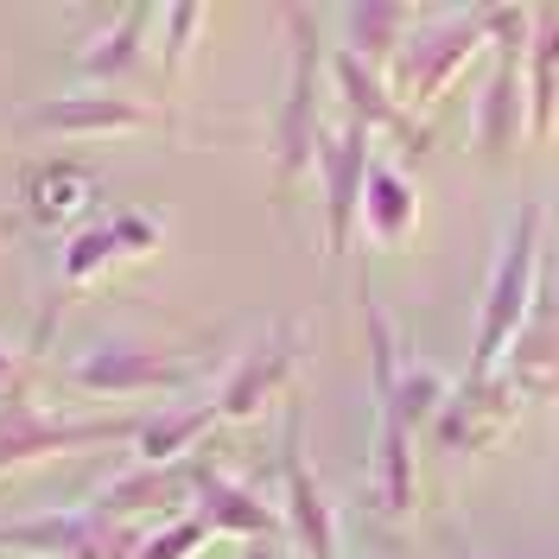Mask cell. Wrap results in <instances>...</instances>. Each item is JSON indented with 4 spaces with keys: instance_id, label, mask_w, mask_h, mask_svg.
<instances>
[{
    "instance_id": "obj_1",
    "label": "cell",
    "mask_w": 559,
    "mask_h": 559,
    "mask_svg": "<svg viewBox=\"0 0 559 559\" xmlns=\"http://www.w3.org/2000/svg\"><path fill=\"white\" fill-rule=\"evenodd\" d=\"M210 349H159V344H90L64 369V388L96 401H140V394H185L210 376Z\"/></svg>"
},
{
    "instance_id": "obj_2",
    "label": "cell",
    "mask_w": 559,
    "mask_h": 559,
    "mask_svg": "<svg viewBox=\"0 0 559 559\" xmlns=\"http://www.w3.org/2000/svg\"><path fill=\"white\" fill-rule=\"evenodd\" d=\"M146 414H103V419H58L45 414L33 394H7L0 401V477L45 464L58 452H96V445H134Z\"/></svg>"
},
{
    "instance_id": "obj_3",
    "label": "cell",
    "mask_w": 559,
    "mask_h": 559,
    "mask_svg": "<svg viewBox=\"0 0 559 559\" xmlns=\"http://www.w3.org/2000/svg\"><path fill=\"white\" fill-rule=\"evenodd\" d=\"M534 254H540V204H527L502 242V261L489 274V299H484V324H477V356H471V382H484L496 369V356L522 337L527 306H534Z\"/></svg>"
},
{
    "instance_id": "obj_4",
    "label": "cell",
    "mask_w": 559,
    "mask_h": 559,
    "mask_svg": "<svg viewBox=\"0 0 559 559\" xmlns=\"http://www.w3.org/2000/svg\"><path fill=\"white\" fill-rule=\"evenodd\" d=\"M20 121L45 140H121V134H159L173 128L166 108L140 103L128 90H70V96H38L20 108Z\"/></svg>"
},
{
    "instance_id": "obj_5",
    "label": "cell",
    "mask_w": 559,
    "mask_h": 559,
    "mask_svg": "<svg viewBox=\"0 0 559 559\" xmlns=\"http://www.w3.org/2000/svg\"><path fill=\"white\" fill-rule=\"evenodd\" d=\"M318 20L306 7L286 13V33H293V76H286V103L274 115V146H280V178H299L318 159V140H324V121H318V83H324V45L312 33Z\"/></svg>"
},
{
    "instance_id": "obj_6",
    "label": "cell",
    "mask_w": 559,
    "mask_h": 559,
    "mask_svg": "<svg viewBox=\"0 0 559 559\" xmlns=\"http://www.w3.org/2000/svg\"><path fill=\"white\" fill-rule=\"evenodd\" d=\"M419 33H407V45L394 51V90L401 103H432L452 70L484 45L489 13H445V20H414Z\"/></svg>"
},
{
    "instance_id": "obj_7",
    "label": "cell",
    "mask_w": 559,
    "mask_h": 559,
    "mask_svg": "<svg viewBox=\"0 0 559 559\" xmlns=\"http://www.w3.org/2000/svg\"><path fill=\"white\" fill-rule=\"evenodd\" d=\"M0 547L33 554V559H134L140 534L96 515L90 502H76V509H58V515H33V522L0 527Z\"/></svg>"
},
{
    "instance_id": "obj_8",
    "label": "cell",
    "mask_w": 559,
    "mask_h": 559,
    "mask_svg": "<svg viewBox=\"0 0 559 559\" xmlns=\"http://www.w3.org/2000/svg\"><path fill=\"white\" fill-rule=\"evenodd\" d=\"M159 248H166V223H159L153 210H115V216L76 229L64 242L58 286H64V293H83V286H96L103 274H115L121 261H146V254H159Z\"/></svg>"
},
{
    "instance_id": "obj_9",
    "label": "cell",
    "mask_w": 559,
    "mask_h": 559,
    "mask_svg": "<svg viewBox=\"0 0 559 559\" xmlns=\"http://www.w3.org/2000/svg\"><path fill=\"white\" fill-rule=\"evenodd\" d=\"M299 356H306L299 324H280L261 344H248L242 356L229 362L223 388L210 394V401H216V419H223V426H242V419H254L261 407H274L280 394H286V382H293V369H299Z\"/></svg>"
},
{
    "instance_id": "obj_10",
    "label": "cell",
    "mask_w": 559,
    "mask_h": 559,
    "mask_svg": "<svg viewBox=\"0 0 559 559\" xmlns=\"http://www.w3.org/2000/svg\"><path fill=\"white\" fill-rule=\"evenodd\" d=\"M318 178H324V248L331 254H344L349 229L362 223V185H369V128H356V121H344V128H324V140H318Z\"/></svg>"
},
{
    "instance_id": "obj_11",
    "label": "cell",
    "mask_w": 559,
    "mask_h": 559,
    "mask_svg": "<svg viewBox=\"0 0 559 559\" xmlns=\"http://www.w3.org/2000/svg\"><path fill=\"white\" fill-rule=\"evenodd\" d=\"M280 489H286L280 522H286V534H293V554L299 559H337L331 502H324L312 464H306V426H299V414H286V439H280Z\"/></svg>"
},
{
    "instance_id": "obj_12",
    "label": "cell",
    "mask_w": 559,
    "mask_h": 559,
    "mask_svg": "<svg viewBox=\"0 0 559 559\" xmlns=\"http://www.w3.org/2000/svg\"><path fill=\"white\" fill-rule=\"evenodd\" d=\"M191 515L210 534H229V540H274L280 527H286L267 496H254L248 484L210 471V457H204V471H198V484H191Z\"/></svg>"
},
{
    "instance_id": "obj_13",
    "label": "cell",
    "mask_w": 559,
    "mask_h": 559,
    "mask_svg": "<svg viewBox=\"0 0 559 559\" xmlns=\"http://www.w3.org/2000/svg\"><path fill=\"white\" fill-rule=\"evenodd\" d=\"M90 204H96V173H90L83 159L51 153V159H33V166L20 173V210H26L33 229H64V223H76Z\"/></svg>"
},
{
    "instance_id": "obj_14",
    "label": "cell",
    "mask_w": 559,
    "mask_h": 559,
    "mask_svg": "<svg viewBox=\"0 0 559 559\" xmlns=\"http://www.w3.org/2000/svg\"><path fill=\"white\" fill-rule=\"evenodd\" d=\"M198 471H204V457H191V464H128L115 484H103L90 496V509L108 515V522H134L140 509H166V502H185L191 509V484H198Z\"/></svg>"
},
{
    "instance_id": "obj_15",
    "label": "cell",
    "mask_w": 559,
    "mask_h": 559,
    "mask_svg": "<svg viewBox=\"0 0 559 559\" xmlns=\"http://www.w3.org/2000/svg\"><path fill=\"white\" fill-rule=\"evenodd\" d=\"M159 26V7H128L108 33H96L83 51H76V76L90 90H121V76L146 58V33Z\"/></svg>"
},
{
    "instance_id": "obj_16",
    "label": "cell",
    "mask_w": 559,
    "mask_h": 559,
    "mask_svg": "<svg viewBox=\"0 0 559 559\" xmlns=\"http://www.w3.org/2000/svg\"><path fill=\"white\" fill-rule=\"evenodd\" d=\"M216 401H191V407H166V414H146L134 439V464H191L204 457V439L216 432Z\"/></svg>"
},
{
    "instance_id": "obj_17",
    "label": "cell",
    "mask_w": 559,
    "mask_h": 559,
    "mask_svg": "<svg viewBox=\"0 0 559 559\" xmlns=\"http://www.w3.org/2000/svg\"><path fill=\"white\" fill-rule=\"evenodd\" d=\"M414 20L419 13H407V7H344V45L337 51H349L356 64H369V70H382L407 45Z\"/></svg>"
},
{
    "instance_id": "obj_18",
    "label": "cell",
    "mask_w": 559,
    "mask_h": 559,
    "mask_svg": "<svg viewBox=\"0 0 559 559\" xmlns=\"http://www.w3.org/2000/svg\"><path fill=\"white\" fill-rule=\"evenodd\" d=\"M419 223V198L414 185L394 173V166H369V185H362V229L376 242H407Z\"/></svg>"
},
{
    "instance_id": "obj_19",
    "label": "cell",
    "mask_w": 559,
    "mask_h": 559,
    "mask_svg": "<svg viewBox=\"0 0 559 559\" xmlns=\"http://www.w3.org/2000/svg\"><path fill=\"white\" fill-rule=\"evenodd\" d=\"M522 121H527V103H522V58H515V45H502L496 83H489L484 115H477V134H484L489 153H509V146L522 140Z\"/></svg>"
},
{
    "instance_id": "obj_20",
    "label": "cell",
    "mask_w": 559,
    "mask_h": 559,
    "mask_svg": "<svg viewBox=\"0 0 559 559\" xmlns=\"http://www.w3.org/2000/svg\"><path fill=\"white\" fill-rule=\"evenodd\" d=\"M331 83H337V96L349 103V121L356 128H401V96H388L382 70L356 64L349 51L331 58Z\"/></svg>"
},
{
    "instance_id": "obj_21",
    "label": "cell",
    "mask_w": 559,
    "mask_h": 559,
    "mask_svg": "<svg viewBox=\"0 0 559 559\" xmlns=\"http://www.w3.org/2000/svg\"><path fill=\"white\" fill-rule=\"evenodd\" d=\"M534 103H527V128L547 134L554 128V103H559V13H534Z\"/></svg>"
},
{
    "instance_id": "obj_22",
    "label": "cell",
    "mask_w": 559,
    "mask_h": 559,
    "mask_svg": "<svg viewBox=\"0 0 559 559\" xmlns=\"http://www.w3.org/2000/svg\"><path fill=\"white\" fill-rule=\"evenodd\" d=\"M210 26L204 7H159V64H166V76H178V70L191 64V38Z\"/></svg>"
},
{
    "instance_id": "obj_23",
    "label": "cell",
    "mask_w": 559,
    "mask_h": 559,
    "mask_svg": "<svg viewBox=\"0 0 559 559\" xmlns=\"http://www.w3.org/2000/svg\"><path fill=\"white\" fill-rule=\"evenodd\" d=\"M210 540V527L191 515V509H178L173 522L159 527V534H140V547H134V559H191L198 547Z\"/></svg>"
},
{
    "instance_id": "obj_24",
    "label": "cell",
    "mask_w": 559,
    "mask_h": 559,
    "mask_svg": "<svg viewBox=\"0 0 559 559\" xmlns=\"http://www.w3.org/2000/svg\"><path fill=\"white\" fill-rule=\"evenodd\" d=\"M20 388H26V356H20L13 344H0V401L20 394Z\"/></svg>"
},
{
    "instance_id": "obj_25",
    "label": "cell",
    "mask_w": 559,
    "mask_h": 559,
    "mask_svg": "<svg viewBox=\"0 0 559 559\" xmlns=\"http://www.w3.org/2000/svg\"><path fill=\"white\" fill-rule=\"evenodd\" d=\"M242 559H299V554H286V547H274V540H248Z\"/></svg>"
}]
</instances>
